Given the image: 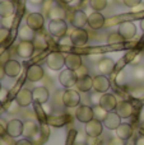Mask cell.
Masks as SVG:
<instances>
[{
  "mask_svg": "<svg viewBox=\"0 0 144 145\" xmlns=\"http://www.w3.org/2000/svg\"><path fill=\"white\" fill-rule=\"evenodd\" d=\"M102 122H103L105 127H107L109 130H116L121 125V117L115 111H112V112L107 113V116L105 117V120Z\"/></svg>",
  "mask_w": 144,
  "mask_h": 145,
  "instance_id": "obj_19",
  "label": "cell"
},
{
  "mask_svg": "<svg viewBox=\"0 0 144 145\" xmlns=\"http://www.w3.org/2000/svg\"><path fill=\"white\" fill-rule=\"evenodd\" d=\"M86 143L88 145H102L103 141H102L101 136H97V138H91V136H88Z\"/></svg>",
  "mask_w": 144,
  "mask_h": 145,
  "instance_id": "obj_40",
  "label": "cell"
},
{
  "mask_svg": "<svg viewBox=\"0 0 144 145\" xmlns=\"http://www.w3.org/2000/svg\"><path fill=\"white\" fill-rule=\"evenodd\" d=\"M59 43H60L61 46H71L73 45V42H71V38L70 36H64V37L60 38V41H59Z\"/></svg>",
  "mask_w": 144,
  "mask_h": 145,
  "instance_id": "obj_42",
  "label": "cell"
},
{
  "mask_svg": "<svg viewBox=\"0 0 144 145\" xmlns=\"http://www.w3.org/2000/svg\"><path fill=\"white\" fill-rule=\"evenodd\" d=\"M83 65V61H82V57L77 54H69V55L65 56V66L66 69H70V70L75 71L77 69H79Z\"/></svg>",
  "mask_w": 144,
  "mask_h": 145,
  "instance_id": "obj_23",
  "label": "cell"
},
{
  "mask_svg": "<svg viewBox=\"0 0 144 145\" xmlns=\"http://www.w3.org/2000/svg\"><path fill=\"white\" fill-rule=\"evenodd\" d=\"M1 89H3V87H1V84H0V92H1Z\"/></svg>",
  "mask_w": 144,
  "mask_h": 145,
  "instance_id": "obj_59",
  "label": "cell"
},
{
  "mask_svg": "<svg viewBox=\"0 0 144 145\" xmlns=\"http://www.w3.org/2000/svg\"><path fill=\"white\" fill-rule=\"evenodd\" d=\"M130 95L135 99H144V87L143 85H138L134 87L133 89H130Z\"/></svg>",
  "mask_w": 144,
  "mask_h": 145,
  "instance_id": "obj_34",
  "label": "cell"
},
{
  "mask_svg": "<svg viewBox=\"0 0 144 145\" xmlns=\"http://www.w3.org/2000/svg\"><path fill=\"white\" fill-rule=\"evenodd\" d=\"M35 45L32 41H20L17 46V54L18 56L23 59H29L35 52Z\"/></svg>",
  "mask_w": 144,
  "mask_h": 145,
  "instance_id": "obj_11",
  "label": "cell"
},
{
  "mask_svg": "<svg viewBox=\"0 0 144 145\" xmlns=\"http://www.w3.org/2000/svg\"><path fill=\"white\" fill-rule=\"evenodd\" d=\"M9 35H10V29L0 27V43H4L9 38Z\"/></svg>",
  "mask_w": 144,
  "mask_h": 145,
  "instance_id": "obj_38",
  "label": "cell"
},
{
  "mask_svg": "<svg viewBox=\"0 0 144 145\" xmlns=\"http://www.w3.org/2000/svg\"><path fill=\"white\" fill-rule=\"evenodd\" d=\"M140 120H142V122H144V108H143L142 113H140Z\"/></svg>",
  "mask_w": 144,
  "mask_h": 145,
  "instance_id": "obj_54",
  "label": "cell"
},
{
  "mask_svg": "<svg viewBox=\"0 0 144 145\" xmlns=\"http://www.w3.org/2000/svg\"><path fill=\"white\" fill-rule=\"evenodd\" d=\"M133 135V127L130 123H121L119 127L116 129V136H119L122 140H129Z\"/></svg>",
  "mask_w": 144,
  "mask_h": 145,
  "instance_id": "obj_26",
  "label": "cell"
},
{
  "mask_svg": "<svg viewBox=\"0 0 144 145\" xmlns=\"http://www.w3.org/2000/svg\"><path fill=\"white\" fill-rule=\"evenodd\" d=\"M46 65L51 69V70H61L63 66H65V56L63 55L61 52H51L47 55L46 57Z\"/></svg>",
  "mask_w": 144,
  "mask_h": 145,
  "instance_id": "obj_2",
  "label": "cell"
},
{
  "mask_svg": "<svg viewBox=\"0 0 144 145\" xmlns=\"http://www.w3.org/2000/svg\"><path fill=\"white\" fill-rule=\"evenodd\" d=\"M140 61H142V54H139V52H137V55L133 57V60L130 61V65L132 66H138L140 64Z\"/></svg>",
  "mask_w": 144,
  "mask_h": 145,
  "instance_id": "obj_43",
  "label": "cell"
},
{
  "mask_svg": "<svg viewBox=\"0 0 144 145\" xmlns=\"http://www.w3.org/2000/svg\"><path fill=\"white\" fill-rule=\"evenodd\" d=\"M70 23L74 28H83L86 24H88V15L84 10H75L73 12V15L70 17Z\"/></svg>",
  "mask_w": 144,
  "mask_h": 145,
  "instance_id": "obj_14",
  "label": "cell"
},
{
  "mask_svg": "<svg viewBox=\"0 0 144 145\" xmlns=\"http://www.w3.org/2000/svg\"><path fill=\"white\" fill-rule=\"evenodd\" d=\"M48 32L58 38L64 37L66 35V32H68V24H66L65 19L50 20V23H48Z\"/></svg>",
  "mask_w": 144,
  "mask_h": 145,
  "instance_id": "obj_4",
  "label": "cell"
},
{
  "mask_svg": "<svg viewBox=\"0 0 144 145\" xmlns=\"http://www.w3.org/2000/svg\"><path fill=\"white\" fill-rule=\"evenodd\" d=\"M140 130H143V131H144V122H142V129H140Z\"/></svg>",
  "mask_w": 144,
  "mask_h": 145,
  "instance_id": "obj_58",
  "label": "cell"
},
{
  "mask_svg": "<svg viewBox=\"0 0 144 145\" xmlns=\"http://www.w3.org/2000/svg\"><path fill=\"white\" fill-rule=\"evenodd\" d=\"M140 3H142V0H124V5L128 8H134Z\"/></svg>",
  "mask_w": 144,
  "mask_h": 145,
  "instance_id": "obj_45",
  "label": "cell"
},
{
  "mask_svg": "<svg viewBox=\"0 0 144 145\" xmlns=\"http://www.w3.org/2000/svg\"><path fill=\"white\" fill-rule=\"evenodd\" d=\"M93 89L94 92L99 93H106L110 89V80L107 76L102 75H97L93 78Z\"/></svg>",
  "mask_w": 144,
  "mask_h": 145,
  "instance_id": "obj_18",
  "label": "cell"
},
{
  "mask_svg": "<svg viewBox=\"0 0 144 145\" xmlns=\"http://www.w3.org/2000/svg\"><path fill=\"white\" fill-rule=\"evenodd\" d=\"M18 36H19L20 41H33L36 37V33L31 27H28L27 24H24L19 28Z\"/></svg>",
  "mask_w": 144,
  "mask_h": 145,
  "instance_id": "obj_28",
  "label": "cell"
},
{
  "mask_svg": "<svg viewBox=\"0 0 144 145\" xmlns=\"http://www.w3.org/2000/svg\"><path fill=\"white\" fill-rule=\"evenodd\" d=\"M117 32L122 36V38H124L125 41L133 40V38L135 37V35H137V25H135L133 22L126 20V22L120 23L119 31H117Z\"/></svg>",
  "mask_w": 144,
  "mask_h": 145,
  "instance_id": "obj_8",
  "label": "cell"
},
{
  "mask_svg": "<svg viewBox=\"0 0 144 145\" xmlns=\"http://www.w3.org/2000/svg\"><path fill=\"white\" fill-rule=\"evenodd\" d=\"M89 7L94 12H102L107 7V0H89Z\"/></svg>",
  "mask_w": 144,
  "mask_h": 145,
  "instance_id": "obj_32",
  "label": "cell"
},
{
  "mask_svg": "<svg viewBox=\"0 0 144 145\" xmlns=\"http://www.w3.org/2000/svg\"><path fill=\"white\" fill-rule=\"evenodd\" d=\"M69 36L74 46H84L88 42V32L84 28H74Z\"/></svg>",
  "mask_w": 144,
  "mask_h": 145,
  "instance_id": "obj_9",
  "label": "cell"
},
{
  "mask_svg": "<svg viewBox=\"0 0 144 145\" xmlns=\"http://www.w3.org/2000/svg\"><path fill=\"white\" fill-rule=\"evenodd\" d=\"M59 3H61V4H70V3H73V0H59Z\"/></svg>",
  "mask_w": 144,
  "mask_h": 145,
  "instance_id": "obj_51",
  "label": "cell"
},
{
  "mask_svg": "<svg viewBox=\"0 0 144 145\" xmlns=\"http://www.w3.org/2000/svg\"><path fill=\"white\" fill-rule=\"evenodd\" d=\"M15 102L19 105V107H28L33 102V93L32 90L23 88L15 95Z\"/></svg>",
  "mask_w": 144,
  "mask_h": 145,
  "instance_id": "obj_13",
  "label": "cell"
},
{
  "mask_svg": "<svg viewBox=\"0 0 144 145\" xmlns=\"http://www.w3.org/2000/svg\"><path fill=\"white\" fill-rule=\"evenodd\" d=\"M75 72H77V75H78V78H81V76H84V75H88V69H87L86 65L83 64L79 69H77Z\"/></svg>",
  "mask_w": 144,
  "mask_h": 145,
  "instance_id": "obj_44",
  "label": "cell"
},
{
  "mask_svg": "<svg viewBox=\"0 0 144 145\" xmlns=\"http://www.w3.org/2000/svg\"><path fill=\"white\" fill-rule=\"evenodd\" d=\"M27 1L32 5H42L45 3V0H27Z\"/></svg>",
  "mask_w": 144,
  "mask_h": 145,
  "instance_id": "obj_47",
  "label": "cell"
},
{
  "mask_svg": "<svg viewBox=\"0 0 144 145\" xmlns=\"http://www.w3.org/2000/svg\"><path fill=\"white\" fill-rule=\"evenodd\" d=\"M1 108H3V102H1V99H0V111H1Z\"/></svg>",
  "mask_w": 144,
  "mask_h": 145,
  "instance_id": "obj_57",
  "label": "cell"
},
{
  "mask_svg": "<svg viewBox=\"0 0 144 145\" xmlns=\"http://www.w3.org/2000/svg\"><path fill=\"white\" fill-rule=\"evenodd\" d=\"M134 145H144V135H140L139 138L135 140V144Z\"/></svg>",
  "mask_w": 144,
  "mask_h": 145,
  "instance_id": "obj_49",
  "label": "cell"
},
{
  "mask_svg": "<svg viewBox=\"0 0 144 145\" xmlns=\"http://www.w3.org/2000/svg\"><path fill=\"white\" fill-rule=\"evenodd\" d=\"M32 93H33V101L36 103H46L48 101V97H50V93H48L46 87H36L32 90Z\"/></svg>",
  "mask_w": 144,
  "mask_h": 145,
  "instance_id": "obj_24",
  "label": "cell"
},
{
  "mask_svg": "<svg viewBox=\"0 0 144 145\" xmlns=\"http://www.w3.org/2000/svg\"><path fill=\"white\" fill-rule=\"evenodd\" d=\"M140 28H142V31L144 32V18H143L142 20H140Z\"/></svg>",
  "mask_w": 144,
  "mask_h": 145,
  "instance_id": "obj_53",
  "label": "cell"
},
{
  "mask_svg": "<svg viewBox=\"0 0 144 145\" xmlns=\"http://www.w3.org/2000/svg\"><path fill=\"white\" fill-rule=\"evenodd\" d=\"M107 111L103 110V108L101 107V106H93V115H94V118H97V120L99 121H103L105 117L107 116Z\"/></svg>",
  "mask_w": 144,
  "mask_h": 145,
  "instance_id": "obj_33",
  "label": "cell"
},
{
  "mask_svg": "<svg viewBox=\"0 0 144 145\" xmlns=\"http://www.w3.org/2000/svg\"><path fill=\"white\" fill-rule=\"evenodd\" d=\"M117 99L112 93H103L99 99V106H101L103 110H106L107 112H112V111L116 110L117 106Z\"/></svg>",
  "mask_w": 144,
  "mask_h": 145,
  "instance_id": "obj_12",
  "label": "cell"
},
{
  "mask_svg": "<svg viewBox=\"0 0 144 145\" xmlns=\"http://www.w3.org/2000/svg\"><path fill=\"white\" fill-rule=\"evenodd\" d=\"M124 38H122V36L120 35L119 32H112L110 33L109 36H107V43L109 45H121V43H124Z\"/></svg>",
  "mask_w": 144,
  "mask_h": 145,
  "instance_id": "obj_31",
  "label": "cell"
},
{
  "mask_svg": "<svg viewBox=\"0 0 144 145\" xmlns=\"http://www.w3.org/2000/svg\"><path fill=\"white\" fill-rule=\"evenodd\" d=\"M133 12H140V10H144V3H140V4H138L137 7L132 8Z\"/></svg>",
  "mask_w": 144,
  "mask_h": 145,
  "instance_id": "obj_48",
  "label": "cell"
},
{
  "mask_svg": "<svg viewBox=\"0 0 144 145\" xmlns=\"http://www.w3.org/2000/svg\"><path fill=\"white\" fill-rule=\"evenodd\" d=\"M102 97V93L99 92H94L91 94V103H92V107L93 106H98L99 105V99Z\"/></svg>",
  "mask_w": 144,
  "mask_h": 145,
  "instance_id": "obj_39",
  "label": "cell"
},
{
  "mask_svg": "<svg viewBox=\"0 0 144 145\" xmlns=\"http://www.w3.org/2000/svg\"><path fill=\"white\" fill-rule=\"evenodd\" d=\"M75 87L79 92L88 93L93 88V78L91 75H84V76L78 78V82H77Z\"/></svg>",
  "mask_w": 144,
  "mask_h": 145,
  "instance_id": "obj_21",
  "label": "cell"
},
{
  "mask_svg": "<svg viewBox=\"0 0 144 145\" xmlns=\"http://www.w3.org/2000/svg\"><path fill=\"white\" fill-rule=\"evenodd\" d=\"M43 75H45L43 68H42L41 65H37V64L28 66L27 72H26V76H27V80H29V82H32V83L40 82V80L43 78Z\"/></svg>",
  "mask_w": 144,
  "mask_h": 145,
  "instance_id": "obj_15",
  "label": "cell"
},
{
  "mask_svg": "<svg viewBox=\"0 0 144 145\" xmlns=\"http://www.w3.org/2000/svg\"><path fill=\"white\" fill-rule=\"evenodd\" d=\"M74 145H88V144H87V143H75Z\"/></svg>",
  "mask_w": 144,
  "mask_h": 145,
  "instance_id": "obj_56",
  "label": "cell"
},
{
  "mask_svg": "<svg viewBox=\"0 0 144 145\" xmlns=\"http://www.w3.org/2000/svg\"><path fill=\"white\" fill-rule=\"evenodd\" d=\"M61 101L63 105L68 108H73V107H78L81 103V94L74 89H65L61 95Z\"/></svg>",
  "mask_w": 144,
  "mask_h": 145,
  "instance_id": "obj_3",
  "label": "cell"
},
{
  "mask_svg": "<svg viewBox=\"0 0 144 145\" xmlns=\"http://www.w3.org/2000/svg\"><path fill=\"white\" fill-rule=\"evenodd\" d=\"M22 64L17 60H8L4 64V69H5V74L9 78H17L19 76V74L22 72Z\"/></svg>",
  "mask_w": 144,
  "mask_h": 145,
  "instance_id": "obj_16",
  "label": "cell"
},
{
  "mask_svg": "<svg viewBox=\"0 0 144 145\" xmlns=\"http://www.w3.org/2000/svg\"><path fill=\"white\" fill-rule=\"evenodd\" d=\"M75 117L79 122L82 123H87L89 122L91 120L94 118L93 115V107L87 105H81L77 107V112H75Z\"/></svg>",
  "mask_w": 144,
  "mask_h": 145,
  "instance_id": "obj_5",
  "label": "cell"
},
{
  "mask_svg": "<svg viewBox=\"0 0 144 145\" xmlns=\"http://www.w3.org/2000/svg\"><path fill=\"white\" fill-rule=\"evenodd\" d=\"M32 42H33V45H35V48H38V50H45V48L47 47V43H46L45 38H43L42 36L40 37V36L36 35L35 40H33Z\"/></svg>",
  "mask_w": 144,
  "mask_h": 145,
  "instance_id": "obj_37",
  "label": "cell"
},
{
  "mask_svg": "<svg viewBox=\"0 0 144 145\" xmlns=\"http://www.w3.org/2000/svg\"><path fill=\"white\" fill-rule=\"evenodd\" d=\"M5 69H4V65H3V64H0V80L3 79V78L5 76Z\"/></svg>",
  "mask_w": 144,
  "mask_h": 145,
  "instance_id": "obj_50",
  "label": "cell"
},
{
  "mask_svg": "<svg viewBox=\"0 0 144 145\" xmlns=\"http://www.w3.org/2000/svg\"><path fill=\"white\" fill-rule=\"evenodd\" d=\"M26 24L32 28L35 32L41 31L45 24V17L41 13H29L27 15V19H26Z\"/></svg>",
  "mask_w": 144,
  "mask_h": 145,
  "instance_id": "obj_7",
  "label": "cell"
},
{
  "mask_svg": "<svg viewBox=\"0 0 144 145\" xmlns=\"http://www.w3.org/2000/svg\"><path fill=\"white\" fill-rule=\"evenodd\" d=\"M115 112L121 118H129L134 113V107H133V105L129 101H121V102L117 103Z\"/></svg>",
  "mask_w": 144,
  "mask_h": 145,
  "instance_id": "obj_17",
  "label": "cell"
},
{
  "mask_svg": "<svg viewBox=\"0 0 144 145\" xmlns=\"http://www.w3.org/2000/svg\"><path fill=\"white\" fill-rule=\"evenodd\" d=\"M48 125L54 126V127H61L68 122L66 115H50L47 118Z\"/></svg>",
  "mask_w": 144,
  "mask_h": 145,
  "instance_id": "obj_29",
  "label": "cell"
},
{
  "mask_svg": "<svg viewBox=\"0 0 144 145\" xmlns=\"http://www.w3.org/2000/svg\"><path fill=\"white\" fill-rule=\"evenodd\" d=\"M105 22H106V19L99 12H93L88 15V25L94 31L101 29L105 25Z\"/></svg>",
  "mask_w": 144,
  "mask_h": 145,
  "instance_id": "obj_20",
  "label": "cell"
},
{
  "mask_svg": "<svg viewBox=\"0 0 144 145\" xmlns=\"http://www.w3.org/2000/svg\"><path fill=\"white\" fill-rule=\"evenodd\" d=\"M59 82L64 88L70 89V88L75 87L77 82H78V75L74 70L65 69V70H61V72L59 74Z\"/></svg>",
  "mask_w": 144,
  "mask_h": 145,
  "instance_id": "obj_1",
  "label": "cell"
},
{
  "mask_svg": "<svg viewBox=\"0 0 144 145\" xmlns=\"http://www.w3.org/2000/svg\"><path fill=\"white\" fill-rule=\"evenodd\" d=\"M14 19H15L14 14L9 15V17H1V20H0V23H1V27L10 29V28L14 25Z\"/></svg>",
  "mask_w": 144,
  "mask_h": 145,
  "instance_id": "obj_36",
  "label": "cell"
},
{
  "mask_svg": "<svg viewBox=\"0 0 144 145\" xmlns=\"http://www.w3.org/2000/svg\"><path fill=\"white\" fill-rule=\"evenodd\" d=\"M107 145H125V140L120 139L119 136H114V138H111L109 140Z\"/></svg>",
  "mask_w": 144,
  "mask_h": 145,
  "instance_id": "obj_41",
  "label": "cell"
},
{
  "mask_svg": "<svg viewBox=\"0 0 144 145\" xmlns=\"http://www.w3.org/2000/svg\"><path fill=\"white\" fill-rule=\"evenodd\" d=\"M0 145H9V144H8V141L5 140V139H1V138H0Z\"/></svg>",
  "mask_w": 144,
  "mask_h": 145,
  "instance_id": "obj_52",
  "label": "cell"
},
{
  "mask_svg": "<svg viewBox=\"0 0 144 145\" xmlns=\"http://www.w3.org/2000/svg\"><path fill=\"white\" fill-rule=\"evenodd\" d=\"M133 79L137 82H143L144 80V68L143 66H134L133 69Z\"/></svg>",
  "mask_w": 144,
  "mask_h": 145,
  "instance_id": "obj_35",
  "label": "cell"
},
{
  "mask_svg": "<svg viewBox=\"0 0 144 145\" xmlns=\"http://www.w3.org/2000/svg\"><path fill=\"white\" fill-rule=\"evenodd\" d=\"M15 12V7L10 0H1L0 1V17H9Z\"/></svg>",
  "mask_w": 144,
  "mask_h": 145,
  "instance_id": "obj_27",
  "label": "cell"
},
{
  "mask_svg": "<svg viewBox=\"0 0 144 145\" xmlns=\"http://www.w3.org/2000/svg\"><path fill=\"white\" fill-rule=\"evenodd\" d=\"M79 1H86V0H79Z\"/></svg>",
  "mask_w": 144,
  "mask_h": 145,
  "instance_id": "obj_60",
  "label": "cell"
},
{
  "mask_svg": "<svg viewBox=\"0 0 144 145\" xmlns=\"http://www.w3.org/2000/svg\"><path fill=\"white\" fill-rule=\"evenodd\" d=\"M66 17V12L64 8L59 7V5H56V7H52L50 10H48V18H50V20H55V19H65Z\"/></svg>",
  "mask_w": 144,
  "mask_h": 145,
  "instance_id": "obj_30",
  "label": "cell"
},
{
  "mask_svg": "<svg viewBox=\"0 0 144 145\" xmlns=\"http://www.w3.org/2000/svg\"><path fill=\"white\" fill-rule=\"evenodd\" d=\"M117 4H124V0H115Z\"/></svg>",
  "mask_w": 144,
  "mask_h": 145,
  "instance_id": "obj_55",
  "label": "cell"
},
{
  "mask_svg": "<svg viewBox=\"0 0 144 145\" xmlns=\"http://www.w3.org/2000/svg\"><path fill=\"white\" fill-rule=\"evenodd\" d=\"M23 123L20 120L14 118L10 120L7 123V134L9 138H18V136L23 135Z\"/></svg>",
  "mask_w": 144,
  "mask_h": 145,
  "instance_id": "obj_10",
  "label": "cell"
},
{
  "mask_svg": "<svg viewBox=\"0 0 144 145\" xmlns=\"http://www.w3.org/2000/svg\"><path fill=\"white\" fill-rule=\"evenodd\" d=\"M103 122L97 118H93L89 122L86 123V135L91 136V138H97V136H101L103 133Z\"/></svg>",
  "mask_w": 144,
  "mask_h": 145,
  "instance_id": "obj_6",
  "label": "cell"
},
{
  "mask_svg": "<svg viewBox=\"0 0 144 145\" xmlns=\"http://www.w3.org/2000/svg\"><path fill=\"white\" fill-rule=\"evenodd\" d=\"M97 66H98V70L101 74H110L115 69V61L110 57H102L97 63Z\"/></svg>",
  "mask_w": 144,
  "mask_h": 145,
  "instance_id": "obj_25",
  "label": "cell"
},
{
  "mask_svg": "<svg viewBox=\"0 0 144 145\" xmlns=\"http://www.w3.org/2000/svg\"><path fill=\"white\" fill-rule=\"evenodd\" d=\"M38 135V125L35 122V121H26L23 123V136L27 139H33Z\"/></svg>",
  "mask_w": 144,
  "mask_h": 145,
  "instance_id": "obj_22",
  "label": "cell"
},
{
  "mask_svg": "<svg viewBox=\"0 0 144 145\" xmlns=\"http://www.w3.org/2000/svg\"><path fill=\"white\" fill-rule=\"evenodd\" d=\"M14 145H35V144H33V141L31 140V139L24 138V139H20V140L15 141Z\"/></svg>",
  "mask_w": 144,
  "mask_h": 145,
  "instance_id": "obj_46",
  "label": "cell"
}]
</instances>
